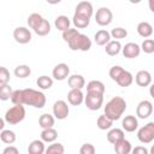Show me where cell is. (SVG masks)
Listing matches in <instances>:
<instances>
[{
    "instance_id": "6da1fadb",
    "label": "cell",
    "mask_w": 154,
    "mask_h": 154,
    "mask_svg": "<svg viewBox=\"0 0 154 154\" xmlns=\"http://www.w3.org/2000/svg\"><path fill=\"white\" fill-rule=\"evenodd\" d=\"M125 109H126V101L122 96H114L106 103L103 114L111 120L116 122L122 118Z\"/></svg>"
},
{
    "instance_id": "7a4b0ae2",
    "label": "cell",
    "mask_w": 154,
    "mask_h": 154,
    "mask_svg": "<svg viewBox=\"0 0 154 154\" xmlns=\"http://www.w3.org/2000/svg\"><path fill=\"white\" fill-rule=\"evenodd\" d=\"M23 91V105H29L35 108H43L46 105V95L36 89L26 88L22 89Z\"/></svg>"
},
{
    "instance_id": "3957f363",
    "label": "cell",
    "mask_w": 154,
    "mask_h": 154,
    "mask_svg": "<svg viewBox=\"0 0 154 154\" xmlns=\"http://www.w3.org/2000/svg\"><path fill=\"white\" fill-rule=\"evenodd\" d=\"M25 118V107L23 105H13L5 113V122L10 125H16Z\"/></svg>"
},
{
    "instance_id": "277c9868",
    "label": "cell",
    "mask_w": 154,
    "mask_h": 154,
    "mask_svg": "<svg viewBox=\"0 0 154 154\" xmlns=\"http://www.w3.org/2000/svg\"><path fill=\"white\" fill-rule=\"evenodd\" d=\"M70 49L72 51H82V52H87L91 48V40L89 38L88 35L85 34H78L76 35L71 41L67 42Z\"/></svg>"
},
{
    "instance_id": "5b68a950",
    "label": "cell",
    "mask_w": 154,
    "mask_h": 154,
    "mask_svg": "<svg viewBox=\"0 0 154 154\" xmlns=\"http://www.w3.org/2000/svg\"><path fill=\"white\" fill-rule=\"evenodd\" d=\"M137 138L143 144H149L154 141V122L147 123L137 131Z\"/></svg>"
},
{
    "instance_id": "8992f818",
    "label": "cell",
    "mask_w": 154,
    "mask_h": 154,
    "mask_svg": "<svg viewBox=\"0 0 154 154\" xmlns=\"http://www.w3.org/2000/svg\"><path fill=\"white\" fill-rule=\"evenodd\" d=\"M84 103L88 109L90 111H97L101 108L103 103V94L97 93H87L84 96Z\"/></svg>"
},
{
    "instance_id": "52a82bcc",
    "label": "cell",
    "mask_w": 154,
    "mask_h": 154,
    "mask_svg": "<svg viewBox=\"0 0 154 154\" xmlns=\"http://www.w3.org/2000/svg\"><path fill=\"white\" fill-rule=\"evenodd\" d=\"M113 20V13L108 7H100L95 13V22L100 26H107Z\"/></svg>"
},
{
    "instance_id": "ba28073f",
    "label": "cell",
    "mask_w": 154,
    "mask_h": 154,
    "mask_svg": "<svg viewBox=\"0 0 154 154\" xmlns=\"http://www.w3.org/2000/svg\"><path fill=\"white\" fill-rule=\"evenodd\" d=\"M70 113V108L67 106V103L64 100H58L54 102L53 105V116L54 118L59 119V120H64L67 118Z\"/></svg>"
},
{
    "instance_id": "9c48e42d",
    "label": "cell",
    "mask_w": 154,
    "mask_h": 154,
    "mask_svg": "<svg viewBox=\"0 0 154 154\" xmlns=\"http://www.w3.org/2000/svg\"><path fill=\"white\" fill-rule=\"evenodd\" d=\"M13 38L20 45H26L31 41V31L25 26H18L13 30Z\"/></svg>"
},
{
    "instance_id": "30bf717a",
    "label": "cell",
    "mask_w": 154,
    "mask_h": 154,
    "mask_svg": "<svg viewBox=\"0 0 154 154\" xmlns=\"http://www.w3.org/2000/svg\"><path fill=\"white\" fill-rule=\"evenodd\" d=\"M153 113V103L149 100H142L138 102L137 108H136V116L140 119H147L152 116Z\"/></svg>"
},
{
    "instance_id": "8fae6325",
    "label": "cell",
    "mask_w": 154,
    "mask_h": 154,
    "mask_svg": "<svg viewBox=\"0 0 154 154\" xmlns=\"http://www.w3.org/2000/svg\"><path fill=\"white\" fill-rule=\"evenodd\" d=\"M70 75V67L67 64L65 63H60V64H57L52 71V76L54 79L57 81H64L69 77Z\"/></svg>"
},
{
    "instance_id": "7c38bea8",
    "label": "cell",
    "mask_w": 154,
    "mask_h": 154,
    "mask_svg": "<svg viewBox=\"0 0 154 154\" xmlns=\"http://www.w3.org/2000/svg\"><path fill=\"white\" fill-rule=\"evenodd\" d=\"M122 53L128 59H135L141 53V47L135 42H128L124 47H122Z\"/></svg>"
},
{
    "instance_id": "4fadbf2b",
    "label": "cell",
    "mask_w": 154,
    "mask_h": 154,
    "mask_svg": "<svg viewBox=\"0 0 154 154\" xmlns=\"http://www.w3.org/2000/svg\"><path fill=\"white\" fill-rule=\"evenodd\" d=\"M75 13L84 16V17H88V18H91V16L94 13V8H93L91 2H89V1H81V2H78L76 8H75Z\"/></svg>"
},
{
    "instance_id": "5bb4252c",
    "label": "cell",
    "mask_w": 154,
    "mask_h": 154,
    "mask_svg": "<svg viewBox=\"0 0 154 154\" xmlns=\"http://www.w3.org/2000/svg\"><path fill=\"white\" fill-rule=\"evenodd\" d=\"M119 87H123V88H126V87H130L131 84H132V82H134V76H132V73L131 72H129V71H126V70H122L120 71V73L118 75V77L116 78V81H114Z\"/></svg>"
},
{
    "instance_id": "9a60e30c",
    "label": "cell",
    "mask_w": 154,
    "mask_h": 154,
    "mask_svg": "<svg viewBox=\"0 0 154 154\" xmlns=\"http://www.w3.org/2000/svg\"><path fill=\"white\" fill-rule=\"evenodd\" d=\"M67 101L72 106H79L84 101V94L82 89H70L67 93Z\"/></svg>"
},
{
    "instance_id": "2e32d148",
    "label": "cell",
    "mask_w": 154,
    "mask_h": 154,
    "mask_svg": "<svg viewBox=\"0 0 154 154\" xmlns=\"http://www.w3.org/2000/svg\"><path fill=\"white\" fill-rule=\"evenodd\" d=\"M122 126H123V130L124 131H126V132H134L138 128V120L132 114L125 116V118L122 120Z\"/></svg>"
},
{
    "instance_id": "e0dca14e",
    "label": "cell",
    "mask_w": 154,
    "mask_h": 154,
    "mask_svg": "<svg viewBox=\"0 0 154 154\" xmlns=\"http://www.w3.org/2000/svg\"><path fill=\"white\" fill-rule=\"evenodd\" d=\"M135 82L138 87H148L152 83V75L147 70H141L135 76Z\"/></svg>"
},
{
    "instance_id": "ac0fdd59",
    "label": "cell",
    "mask_w": 154,
    "mask_h": 154,
    "mask_svg": "<svg viewBox=\"0 0 154 154\" xmlns=\"http://www.w3.org/2000/svg\"><path fill=\"white\" fill-rule=\"evenodd\" d=\"M67 84L71 89H83L85 85V79L82 75H71L67 78Z\"/></svg>"
},
{
    "instance_id": "d6986e66",
    "label": "cell",
    "mask_w": 154,
    "mask_h": 154,
    "mask_svg": "<svg viewBox=\"0 0 154 154\" xmlns=\"http://www.w3.org/2000/svg\"><path fill=\"white\" fill-rule=\"evenodd\" d=\"M113 146H114V152L117 154H129V153H131V149H132L130 141L125 140V137L119 140L118 142H116Z\"/></svg>"
},
{
    "instance_id": "ffe728a7",
    "label": "cell",
    "mask_w": 154,
    "mask_h": 154,
    "mask_svg": "<svg viewBox=\"0 0 154 154\" xmlns=\"http://www.w3.org/2000/svg\"><path fill=\"white\" fill-rule=\"evenodd\" d=\"M120 51H122V43L119 42V40H111L108 43L105 45V52L111 57L118 55Z\"/></svg>"
},
{
    "instance_id": "44dd1931",
    "label": "cell",
    "mask_w": 154,
    "mask_h": 154,
    "mask_svg": "<svg viewBox=\"0 0 154 154\" xmlns=\"http://www.w3.org/2000/svg\"><path fill=\"white\" fill-rule=\"evenodd\" d=\"M124 130L123 129H119V128H111L108 129V132H107V141L112 144H114L116 142H118L119 140L124 138Z\"/></svg>"
},
{
    "instance_id": "7402d4cb",
    "label": "cell",
    "mask_w": 154,
    "mask_h": 154,
    "mask_svg": "<svg viewBox=\"0 0 154 154\" xmlns=\"http://www.w3.org/2000/svg\"><path fill=\"white\" fill-rule=\"evenodd\" d=\"M136 30H137V34L141 37H143V38H148L153 34V26L148 22H141V23H138Z\"/></svg>"
},
{
    "instance_id": "603a6c76",
    "label": "cell",
    "mask_w": 154,
    "mask_h": 154,
    "mask_svg": "<svg viewBox=\"0 0 154 154\" xmlns=\"http://www.w3.org/2000/svg\"><path fill=\"white\" fill-rule=\"evenodd\" d=\"M111 38L112 37H111L109 31H107L105 29H101V30L96 31L95 35H94V40H95L97 46H105L106 43H108L111 41Z\"/></svg>"
},
{
    "instance_id": "cb8c5ba5",
    "label": "cell",
    "mask_w": 154,
    "mask_h": 154,
    "mask_svg": "<svg viewBox=\"0 0 154 154\" xmlns=\"http://www.w3.org/2000/svg\"><path fill=\"white\" fill-rule=\"evenodd\" d=\"M58 138V131L54 128L42 129L41 131V140L46 143H52Z\"/></svg>"
},
{
    "instance_id": "d4e9b609",
    "label": "cell",
    "mask_w": 154,
    "mask_h": 154,
    "mask_svg": "<svg viewBox=\"0 0 154 154\" xmlns=\"http://www.w3.org/2000/svg\"><path fill=\"white\" fill-rule=\"evenodd\" d=\"M34 32L36 35H38V36H46V35H48L51 32V24H49V22L47 19L42 18L41 22L34 28Z\"/></svg>"
},
{
    "instance_id": "484cf974",
    "label": "cell",
    "mask_w": 154,
    "mask_h": 154,
    "mask_svg": "<svg viewBox=\"0 0 154 154\" xmlns=\"http://www.w3.org/2000/svg\"><path fill=\"white\" fill-rule=\"evenodd\" d=\"M87 93L105 94V84L101 81L93 79V81L88 82V84H87Z\"/></svg>"
},
{
    "instance_id": "4316f807",
    "label": "cell",
    "mask_w": 154,
    "mask_h": 154,
    "mask_svg": "<svg viewBox=\"0 0 154 154\" xmlns=\"http://www.w3.org/2000/svg\"><path fill=\"white\" fill-rule=\"evenodd\" d=\"M45 149V142L42 140H34L28 147L29 154H43Z\"/></svg>"
},
{
    "instance_id": "83f0119b",
    "label": "cell",
    "mask_w": 154,
    "mask_h": 154,
    "mask_svg": "<svg viewBox=\"0 0 154 154\" xmlns=\"http://www.w3.org/2000/svg\"><path fill=\"white\" fill-rule=\"evenodd\" d=\"M54 123H55V118H54V116H52L49 113H43L38 118V125L42 129L53 128L54 126Z\"/></svg>"
},
{
    "instance_id": "f1b7e54d",
    "label": "cell",
    "mask_w": 154,
    "mask_h": 154,
    "mask_svg": "<svg viewBox=\"0 0 154 154\" xmlns=\"http://www.w3.org/2000/svg\"><path fill=\"white\" fill-rule=\"evenodd\" d=\"M54 25H55V28H57L58 30L64 31V30H66V29L70 28V25H71V20L67 18V16L61 14V16H58V17L55 18V20H54Z\"/></svg>"
},
{
    "instance_id": "f546056e",
    "label": "cell",
    "mask_w": 154,
    "mask_h": 154,
    "mask_svg": "<svg viewBox=\"0 0 154 154\" xmlns=\"http://www.w3.org/2000/svg\"><path fill=\"white\" fill-rule=\"evenodd\" d=\"M16 134L14 131L12 130H8V129H2L0 131V140L6 143V144H13L16 142Z\"/></svg>"
},
{
    "instance_id": "4dcf8cb0",
    "label": "cell",
    "mask_w": 154,
    "mask_h": 154,
    "mask_svg": "<svg viewBox=\"0 0 154 154\" xmlns=\"http://www.w3.org/2000/svg\"><path fill=\"white\" fill-rule=\"evenodd\" d=\"M72 23L75 24L76 29H84L89 25L90 23V18L88 17H84V16H81V14H73L72 17Z\"/></svg>"
},
{
    "instance_id": "1f68e13d",
    "label": "cell",
    "mask_w": 154,
    "mask_h": 154,
    "mask_svg": "<svg viewBox=\"0 0 154 154\" xmlns=\"http://www.w3.org/2000/svg\"><path fill=\"white\" fill-rule=\"evenodd\" d=\"M36 84H37V87H38L40 89H42V90H48V89H51L52 85H53V78H51V77H48V76H46V75L40 76V77L37 78V81H36Z\"/></svg>"
},
{
    "instance_id": "d6a6232c",
    "label": "cell",
    "mask_w": 154,
    "mask_h": 154,
    "mask_svg": "<svg viewBox=\"0 0 154 154\" xmlns=\"http://www.w3.org/2000/svg\"><path fill=\"white\" fill-rule=\"evenodd\" d=\"M96 125L100 130H108L112 128L113 125V120H111L109 118H107L105 114H101L99 116L97 120H96Z\"/></svg>"
},
{
    "instance_id": "836d02e7",
    "label": "cell",
    "mask_w": 154,
    "mask_h": 154,
    "mask_svg": "<svg viewBox=\"0 0 154 154\" xmlns=\"http://www.w3.org/2000/svg\"><path fill=\"white\" fill-rule=\"evenodd\" d=\"M13 73L18 78H26V77H29L31 75V69L28 65H18L14 69Z\"/></svg>"
},
{
    "instance_id": "e575fe53",
    "label": "cell",
    "mask_w": 154,
    "mask_h": 154,
    "mask_svg": "<svg viewBox=\"0 0 154 154\" xmlns=\"http://www.w3.org/2000/svg\"><path fill=\"white\" fill-rule=\"evenodd\" d=\"M45 152L47 154H63L65 152V148H64V146L61 143L54 141V142H52V144H49L45 149Z\"/></svg>"
},
{
    "instance_id": "d590c367",
    "label": "cell",
    "mask_w": 154,
    "mask_h": 154,
    "mask_svg": "<svg viewBox=\"0 0 154 154\" xmlns=\"http://www.w3.org/2000/svg\"><path fill=\"white\" fill-rule=\"evenodd\" d=\"M12 94V88L8 85V83L6 84H0V100L1 101H7L10 100Z\"/></svg>"
},
{
    "instance_id": "8d00e7d4",
    "label": "cell",
    "mask_w": 154,
    "mask_h": 154,
    "mask_svg": "<svg viewBox=\"0 0 154 154\" xmlns=\"http://www.w3.org/2000/svg\"><path fill=\"white\" fill-rule=\"evenodd\" d=\"M109 34H111V37L112 38H116V40H122V38H125L128 36L126 29H124L122 26H118V28L112 29Z\"/></svg>"
},
{
    "instance_id": "74e56055",
    "label": "cell",
    "mask_w": 154,
    "mask_h": 154,
    "mask_svg": "<svg viewBox=\"0 0 154 154\" xmlns=\"http://www.w3.org/2000/svg\"><path fill=\"white\" fill-rule=\"evenodd\" d=\"M140 47H141V51H143L144 53L152 54V53H154V40L148 37L142 42V45Z\"/></svg>"
},
{
    "instance_id": "f35d334b",
    "label": "cell",
    "mask_w": 154,
    "mask_h": 154,
    "mask_svg": "<svg viewBox=\"0 0 154 154\" xmlns=\"http://www.w3.org/2000/svg\"><path fill=\"white\" fill-rule=\"evenodd\" d=\"M42 18H43V17H42L40 13H31V14L28 17L26 23H28L29 28L34 30V28H35V26L41 22V19H42Z\"/></svg>"
},
{
    "instance_id": "ab89813d",
    "label": "cell",
    "mask_w": 154,
    "mask_h": 154,
    "mask_svg": "<svg viewBox=\"0 0 154 154\" xmlns=\"http://www.w3.org/2000/svg\"><path fill=\"white\" fill-rule=\"evenodd\" d=\"M63 32V40L65 41V42H69V41H71L76 35H78L79 34V31H78V29H76V28H69V29H66V30H64V31H61Z\"/></svg>"
},
{
    "instance_id": "60d3db41",
    "label": "cell",
    "mask_w": 154,
    "mask_h": 154,
    "mask_svg": "<svg viewBox=\"0 0 154 154\" xmlns=\"http://www.w3.org/2000/svg\"><path fill=\"white\" fill-rule=\"evenodd\" d=\"M10 100L12 101L13 105H23V91H22V89L12 90Z\"/></svg>"
},
{
    "instance_id": "b9f144b4",
    "label": "cell",
    "mask_w": 154,
    "mask_h": 154,
    "mask_svg": "<svg viewBox=\"0 0 154 154\" xmlns=\"http://www.w3.org/2000/svg\"><path fill=\"white\" fill-rule=\"evenodd\" d=\"M10 71L5 66H0V84H6L10 82Z\"/></svg>"
},
{
    "instance_id": "7bdbcfd3",
    "label": "cell",
    "mask_w": 154,
    "mask_h": 154,
    "mask_svg": "<svg viewBox=\"0 0 154 154\" xmlns=\"http://www.w3.org/2000/svg\"><path fill=\"white\" fill-rule=\"evenodd\" d=\"M95 150L96 149L91 143H84L79 148V154H94Z\"/></svg>"
},
{
    "instance_id": "ee69618b",
    "label": "cell",
    "mask_w": 154,
    "mask_h": 154,
    "mask_svg": "<svg viewBox=\"0 0 154 154\" xmlns=\"http://www.w3.org/2000/svg\"><path fill=\"white\" fill-rule=\"evenodd\" d=\"M2 153H4V154H18L19 150H18L17 147H14V146H12V144H8V146L2 150Z\"/></svg>"
},
{
    "instance_id": "f6af8a7d",
    "label": "cell",
    "mask_w": 154,
    "mask_h": 154,
    "mask_svg": "<svg viewBox=\"0 0 154 154\" xmlns=\"http://www.w3.org/2000/svg\"><path fill=\"white\" fill-rule=\"evenodd\" d=\"M131 152L134 154H148V149L142 147V146H138V147H135L134 149H131Z\"/></svg>"
},
{
    "instance_id": "bcb514c9",
    "label": "cell",
    "mask_w": 154,
    "mask_h": 154,
    "mask_svg": "<svg viewBox=\"0 0 154 154\" xmlns=\"http://www.w3.org/2000/svg\"><path fill=\"white\" fill-rule=\"evenodd\" d=\"M5 123H6V122H5V119L0 117V131H1L2 129H5Z\"/></svg>"
},
{
    "instance_id": "7dc6e473",
    "label": "cell",
    "mask_w": 154,
    "mask_h": 154,
    "mask_svg": "<svg viewBox=\"0 0 154 154\" xmlns=\"http://www.w3.org/2000/svg\"><path fill=\"white\" fill-rule=\"evenodd\" d=\"M48 4H51V5H57V4H59V2H61V0H46Z\"/></svg>"
},
{
    "instance_id": "c3c4849f",
    "label": "cell",
    "mask_w": 154,
    "mask_h": 154,
    "mask_svg": "<svg viewBox=\"0 0 154 154\" xmlns=\"http://www.w3.org/2000/svg\"><path fill=\"white\" fill-rule=\"evenodd\" d=\"M153 1H154V0H148V2H149V10H150L152 12H154V5H153Z\"/></svg>"
},
{
    "instance_id": "681fc988",
    "label": "cell",
    "mask_w": 154,
    "mask_h": 154,
    "mask_svg": "<svg viewBox=\"0 0 154 154\" xmlns=\"http://www.w3.org/2000/svg\"><path fill=\"white\" fill-rule=\"evenodd\" d=\"M141 1H142V0H129V2H131V4H135V5H136V4H140Z\"/></svg>"
}]
</instances>
